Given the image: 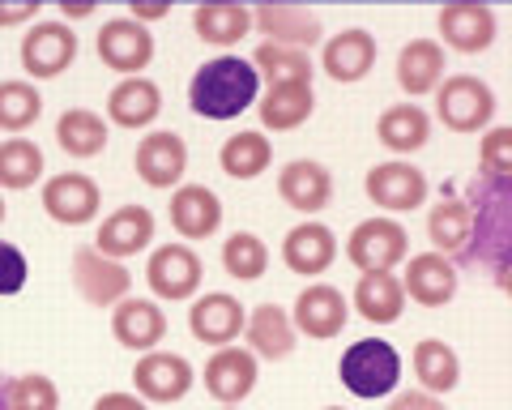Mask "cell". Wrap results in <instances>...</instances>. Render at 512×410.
Segmentation results:
<instances>
[{"label":"cell","mask_w":512,"mask_h":410,"mask_svg":"<svg viewBox=\"0 0 512 410\" xmlns=\"http://www.w3.org/2000/svg\"><path fill=\"white\" fill-rule=\"evenodd\" d=\"M261 77L244 56H218L192 73L188 82V107L201 120H235L256 103Z\"/></svg>","instance_id":"obj_1"},{"label":"cell","mask_w":512,"mask_h":410,"mask_svg":"<svg viewBox=\"0 0 512 410\" xmlns=\"http://www.w3.org/2000/svg\"><path fill=\"white\" fill-rule=\"evenodd\" d=\"M338 376H342V385L363 402L389 398V393L397 389V381H402V355H397L384 338H359L355 346L342 351Z\"/></svg>","instance_id":"obj_2"},{"label":"cell","mask_w":512,"mask_h":410,"mask_svg":"<svg viewBox=\"0 0 512 410\" xmlns=\"http://www.w3.org/2000/svg\"><path fill=\"white\" fill-rule=\"evenodd\" d=\"M436 116L448 133H487L495 120V90L474 73H453L436 86Z\"/></svg>","instance_id":"obj_3"},{"label":"cell","mask_w":512,"mask_h":410,"mask_svg":"<svg viewBox=\"0 0 512 410\" xmlns=\"http://www.w3.org/2000/svg\"><path fill=\"white\" fill-rule=\"evenodd\" d=\"M410 257V231L389 214L363 218V223L346 235V261L359 274H393V265Z\"/></svg>","instance_id":"obj_4"},{"label":"cell","mask_w":512,"mask_h":410,"mask_svg":"<svg viewBox=\"0 0 512 410\" xmlns=\"http://www.w3.org/2000/svg\"><path fill=\"white\" fill-rule=\"evenodd\" d=\"M69 278H73V291L82 295L90 308H116L120 299H128V287H133V274L124 270V261L103 257L94 244L73 248Z\"/></svg>","instance_id":"obj_5"},{"label":"cell","mask_w":512,"mask_h":410,"mask_svg":"<svg viewBox=\"0 0 512 410\" xmlns=\"http://www.w3.org/2000/svg\"><path fill=\"white\" fill-rule=\"evenodd\" d=\"M363 193L372 197L376 210H389L393 218L406 210H423L431 188H427V176L410 159H389V163H376L363 176Z\"/></svg>","instance_id":"obj_6"},{"label":"cell","mask_w":512,"mask_h":410,"mask_svg":"<svg viewBox=\"0 0 512 410\" xmlns=\"http://www.w3.org/2000/svg\"><path fill=\"white\" fill-rule=\"evenodd\" d=\"M43 210L60 227H86L103 210V188L94 184L86 171H60V176L43 180Z\"/></svg>","instance_id":"obj_7"},{"label":"cell","mask_w":512,"mask_h":410,"mask_svg":"<svg viewBox=\"0 0 512 410\" xmlns=\"http://www.w3.org/2000/svg\"><path fill=\"white\" fill-rule=\"evenodd\" d=\"M146 282L158 299L167 304H184V299H197L201 282H205V265L188 244H163L150 252L146 261Z\"/></svg>","instance_id":"obj_8"},{"label":"cell","mask_w":512,"mask_h":410,"mask_svg":"<svg viewBox=\"0 0 512 410\" xmlns=\"http://www.w3.org/2000/svg\"><path fill=\"white\" fill-rule=\"evenodd\" d=\"M18 56H22V69L35 77V82L60 77L77 60V30L69 22H35L26 30Z\"/></svg>","instance_id":"obj_9"},{"label":"cell","mask_w":512,"mask_h":410,"mask_svg":"<svg viewBox=\"0 0 512 410\" xmlns=\"http://www.w3.org/2000/svg\"><path fill=\"white\" fill-rule=\"evenodd\" d=\"M94 47H99V60H103L111 73H128V77H141V69H150V60H154V35H150V26L133 22L128 13H124V18L103 22Z\"/></svg>","instance_id":"obj_10"},{"label":"cell","mask_w":512,"mask_h":410,"mask_svg":"<svg viewBox=\"0 0 512 410\" xmlns=\"http://www.w3.org/2000/svg\"><path fill=\"white\" fill-rule=\"evenodd\" d=\"M350 321V304L338 287H329V282H312V287H303L295 308H291V325L295 334L312 338V342H329L338 338Z\"/></svg>","instance_id":"obj_11"},{"label":"cell","mask_w":512,"mask_h":410,"mask_svg":"<svg viewBox=\"0 0 512 410\" xmlns=\"http://www.w3.org/2000/svg\"><path fill=\"white\" fill-rule=\"evenodd\" d=\"M192 381H197V372L175 351H146L133 368V385L141 402H180L188 398Z\"/></svg>","instance_id":"obj_12"},{"label":"cell","mask_w":512,"mask_h":410,"mask_svg":"<svg viewBox=\"0 0 512 410\" xmlns=\"http://www.w3.org/2000/svg\"><path fill=\"white\" fill-rule=\"evenodd\" d=\"M244 321H248V308L227 291H205L188 308V334L205 346H231L244 334Z\"/></svg>","instance_id":"obj_13"},{"label":"cell","mask_w":512,"mask_h":410,"mask_svg":"<svg viewBox=\"0 0 512 410\" xmlns=\"http://www.w3.org/2000/svg\"><path fill=\"white\" fill-rule=\"evenodd\" d=\"M440 47H453L461 56H478L495 43V13L491 5H478V0H453V5L440 9Z\"/></svg>","instance_id":"obj_14"},{"label":"cell","mask_w":512,"mask_h":410,"mask_svg":"<svg viewBox=\"0 0 512 410\" xmlns=\"http://www.w3.org/2000/svg\"><path fill=\"white\" fill-rule=\"evenodd\" d=\"M133 167H137V180L150 184V188H175L188 171V146L180 133L171 129H154L137 141V154H133Z\"/></svg>","instance_id":"obj_15"},{"label":"cell","mask_w":512,"mask_h":410,"mask_svg":"<svg viewBox=\"0 0 512 410\" xmlns=\"http://www.w3.org/2000/svg\"><path fill=\"white\" fill-rule=\"evenodd\" d=\"M282 261L299 278H320L338 261V235L325 223H316V218H303V223H295L282 235Z\"/></svg>","instance_id":"obj_16"},{"label":"cell","mask_w":512,"mask_h":410,"mask_svg":"<svg viewBox=\"0 0 512 410\" xmlns=\"http://www.w3.org/2000/svg\"><path fill=\"white\" fill-rule=\"evenodd\" d=\"M256 389V355L248 346H218L205 359V393L218 406H239Z\"/></svg>","instance_id":"obj_17"},{"label":"cell","mask_w":512,"mask_h":410,"mask_svg":"<svg viewBox=\"0 0 512 410\" xmlns=\"http://www.w3.org/2000/svg\"><path fill=\"white\" fill-rule=\"evenodd\" d=\"M154 244V214L146 205H120L116 214H107L99 223V235H94V248L111 261L137 257Z\"/></svg>","instance_id":"obj_18"},{"label":"cell","mask_w":512,"mask_h":410,"mask_svg":"<svg viewBox=\"0 0 512 410\" xmlns=\"http://www.w3.org/2000/svg\"><path fill=\"white\" fill-rule=\"evenodd\" d=\"M252 26L265 35V43L299 47V52H308L312 43L325 39V26L308 5H256Z\"/></svg>","instance_id":"obj_19"},{"label":"cell","mask_w":512,"mask_h":410,"mask_svg":"<svg viewBox=\"0 0 512 410\" xmlns=\"http://www.w3.org/2000/svg\"><path fill=\"white\" fill-rule=\"evenodd\" d=\"M376 56H380L376 39L367 35L363 26H350L342 35L325 39V47H320V69H325L333 82L350 86V82H363V77L376 69Z\"/></svg>","instance_id":"obj_20"},{"label":"cell","mask_w":512,"mask_h":410,"mask_svg":"<svg viewBox=\"0 0 512 410\" xmlns=\"http://www.w3.org/2000/svg\"><path fill=\"white\" fill-rule=\"evenodd\" d=\"M171 227L180 240H210L222 227V197L205 184H180L171 193Z\"/></svg>","instance_id":"obj_21"},{"label":"cell","mask_w":512,"mask_h":410,"mask_svg":"<svg viewBox=\"0 0 512 410\" xmlns=\"http://www.w3.org/2000/svg\"><path fill=\"white\" fill-rule=\"evenodd\" d=\"M457 265L440 257V252H419V257H406V274H402V291L406 299L423 308H444L448 299L457 295Z\"/></svg>","instance_id":"obj_22"},{"label":"cell","mask_w":512,"mask_h":410,"mask_svg":"<svg viewBox=\"0 0 512 410\" xmlns=\"http://www.w3.org/2000/svg\"><path fill=\"white\" fill-rule=\"evenodd\" d=\"M111 338H116L120 346H128V351L146 355L167 338V312L158 308L154 299L128 295L116 304V312H111Z\"/></svg>","instance_id":"obj_23"},{"label":"cell","mask_w":512,"mask_h":410,"mask_svg":"<svg viewBox=\"0 0 512 410\" xmlns=\"http://www.w3.org/2000/svg\"><path fill=\"white\" fill-rule=\"evenodd\" d=\"M278 197L291 205V210L299 214H320L329 205L333 197V176H329V167L325 163H316V159H295V163H286L278 171Z\"/></svg>","instance_id":"obj_24"},{"label":"cell","mask_w":512,"mask_h":410,"mask_svg":"<svg viewBox=\"0 0 512 410\" xmlns=\"http://www.w3.org/2000/svg\"><path fill=\"white\" fill-rule=\"evenodd\" d=\"M163 112V90L150 77H124V82L107 94V120L116 129H150Z\"/></svg>","instance_id":"obj_25"},{"label":"cell","mask_w":512,"mask_h":410,"mask_svg":"<svg viewBox=\"0 0 512 410\" xmlns=\"http://www.w3.org/2000/svg\"><path fill=\"white\" fill-rule=\"evenodd\" d=\"M244 338H248V351L256 359H286L295 351V325H291V312L282 304H256L244 321Z\"/></svg>","instance_id":"obj_26"},{"label":"cell","mask_w":512,"mask_h":410,"mask_svg":"<svg viewBox=\"0 0 512 410\" xmlns=\"http://www.w3.org/2000/svg\"><path fill=\"white\" fill-rule=\"evenodd\" d=\"M444 47L436 39H410L402 52H397V86H402L410 99H423V94H436V86L444 82Z\"/></svg>","instance_id":"obj_27"},{"label":"cell","mask_w":512,"mask_h":410,"mask_svg":"<svg viewBox=\"0 0 512 410\" xmlns=\"http://www.w3.org/2000/svg\"><path fill=\"white\" fill-rule=\"evenodd\" d=\"M261 124L269 133H295L299 124H308L316 112V94L312 86L303 82H282V86H269L265 99H261Z\"/></svg>","instance_id":"obj_28"},{"label":"cell","mask_w":512,"mask_h":410,"mask_svg":"<svg viewBox=\"0 0 512 410\" xmlns=\"http://www.w3.org/2000/svg\"><path fill=\"white\" fill-rule=\"evenodd\" d=\"M355 312L363 321H372V325H393V321H402V312H406V291H402V278L397 274H363L355 282Z\"/></svg>","instance_id":"obj_29"},{"label":"cell","mask_w":512,"mask_h":410,"mask_svg":"<svg viewBox=\"0 0 512 410\" xmlns=\"http://www.w3.org/2000/svg\"><path fill=\"white\" fill-rule=\"evenodd\" d=\"M410 368H414L419 389L436 393V398L453 393L457 381H461V359L444 338H423L419 346H414V355H410Z\"/></svg>","instance_id":"obj_30"},{"label":"cell","mask_w":512,"mask_h":410,"mask_svg":"<svg viewBox=\"0 0 512 410\" xmlns=\"http://www.w3.org/2000/svg\"><path fill=\"white\" fill-rule=\"evenodd\" d=\"M376 137H380V146H389L393 154H414L431 141V116L414 103H393L380 112Z\"/></svg>","instance_id":"obj_31"},{"label":"cell","mask_w":512,"mask_h":410,"mask_svg":"<svg viewBox=\"0 0 512 410\" xmlns=\"http://www.w3.org/2000/svg\"><path fill=\"white\" fill-rule=\"evenodd\" d=\"M192 30H197V39L214 47H231L252 30V9L235 5V0H205V5L192 9Z\"/></svg>","instance_id":"obj_32"},{"label":"cell","mask_w":512,"mask_h":410,"mask_svg":"<svg viewBox=\"0 0 512 410\" xmlns=\"http://www.w3.org/2000/svg\"><path fill=\"white\" fill-rule=\"evenodd\" d=\"M107 137H111L107 120L99 112H90V107H69L56 120V141L69 159H99L107 150Z\"/></svg>","instance_id":"obj_33"},{"label":"cell","mask_w":512,"mask_h":410,"mask_svg":"<svg viewBox=\"0 0 512 410\" xmlns=\"http://www.w3.org/2000/svg\"><path fill=\"white\" fill-rule=\"evenodd\" d=\"M470 231H474V210L461 197H444L436 210H427V240L436 244L431 252L440 257H453L470 244Z\"/></svg>","instance_id":"obj_34"},{"label":"cell","mask_w":512,"mask_h":410,"mask_svg":"<svg viewBox=\"0 0 512 410\" xmlns=\"http://www.w3.org/2000/svg\"><path fill=\"white\" fill-rule=\"evenodd\" d=\"M269 163H274V146H269L265 133H256V129H244V133L227 137V141H222V150H218V167L227 171L231 180L265 176Z\"/></svg>","instance_id":"obj_35"},{"label":"cell","mask_w":512,"mask_h":410,"mask_svg":"<svg viewBox=\"0 0 512 410\" xmlns=\"http://www.w3.org/2000/svg\"><path fill=\"white\" fill-rule=\"evenodd\" d=\"M248 65L256 69V77H265L269 86H282V82L312 86V73H316L308 52H299V47H282V43H261L252 52Z\"/></svg>","instance_id":"obj_36"},{"label":"cell","mask_w":512,"mask_h":410,"mask_svg":"<svg viewBox=\"0 0 512 410\" xmlns=\"http://www.w3.org/2000/svg\"><path fill=\"white\" fill-rule=\"evenodd\" d=\"M43 180V150L30 137H9L0 141V188L22 193Z\"/></svg>","instance_id":"obj_37"},{"label":"cell","mask_w":512,"mask_h":410,"mask_svg":"<svg viewBox=\"0 0 512 410\" xmlns=\"http://www.w3.org/2000/svg\"><path fill=\"white\" fill-rule=\"evenodd\" d=\"M39 116H43V94L35 90V82H22V77L0 82V133L22 137Z\"/></svg>","instance_id":"obj_38"},{"label":"cell","mask_w":512,"mask_h":410,"mask_svg":"<svg viewBox=\"0 0 512 410\" xmlns=\"http://www.w3.org/2000/svg\"><path fill=\"white\" fill-rule=\"evenodd\" d=\"M222 270L239 282H261L265 270H269V248L261 235L252 231H235L227 235V244H222Z\"/></svg>","instance_id":"obj_39"},{"label":"cell","mask_w":512,"mask_h":410,"mask_svg":"<svg viewBox=\"0 0 512 410\" xmlns=\"http://www.w3.org/2000/svg\"><path fill=\"white\" fill-rule=\"evenodd\" d=\"M5 406L9 410H60V389H56L52 376L26 372V376H18V381H9Z\"/></svg>","instance_id":"obj_40"},{"label":"cell","mask_w":512,"mask_h":410,"mask_svg":"<svg viewBox=\"0 0 512 410\" xmlns=\"http://www.w3.org/2000/svg\"><path fill=\"white\" fill-rule=\"evenodd\" d=\"M478 171L483 176H508L512 171V129L508 124H491L478 141Z\"/></svg>","instance_id":"obj_41"},{"label":"cell","mask_w":512,"mask_h":410,"mask_svg":"<svg viewBox=\"0 0 512 410\" xmlns=\"http://www.w3.org/2000/svg\"><path fill=\"white\" fill-rule=\"evenodd\" d=\"M30 278V265L22 257L18 244H5L0 240V295H18Z\"/></svg>","instance_id":"obj_42"},{"label":"cell","mask_w":512,"mask_h":410,"mask_svg":"<svg viewBox=\"0 0 512 410\" xmlns=\"http://www.w3.org/2000/svg\"><path fill=\"white\" fill-rule=\"evenodd\" d=\"M39 0H0V30L5 26H22V22H35L39 18Z\"/></svg>","instance_id":"obj_43"},{"label":"cell","mask_w":512,"mask_h":410,"mask_svg":"<svg viewBox=\"0 0 512 410\" xmlns=\"http://www.w3.org/2000/svg\"><path fill=\"white\" fill-rule=\"evenodd\" d=\"M384 410H448V406H444V398H436V393H427V389H406Z\"/></svg>","instance_id":"obj_44"},{"label":"cell","mask_w":512,"mask_h":410,"mask_svg":"<svg viewBox=\"0 0 512 410\" xmlns=\"http://www.w3.org/2000/svg\"><path fill=\"white\" fill-rule=\"evenodd\" d=\"M167 13H171L167 0H133V5H128V18L141 22V26H150V22H158V18H167Z\"/></svg>","instance_id":"obj_45"},{"label":"cell","mask_w":512,"mask_h":410,"mask_svg":"<svg viewBox=\"0 0 512 410\" xmlns=\"http://www.w3.org/2000/svg\"><path fill=\"white\" fill-rule=\"evenodd\" d=\"M90 410H146V402H141L137 393H103Z\"/></svg>","instance_id":"obj_46"},{"label":"cell","mask_w":512,"mask_h":410,"mask_svg":"<svg viewBox=\"0 0 512 410\" xmlns=\"http://www.w3.org/2000/svg\"><path fill=\"white\" fill-rule=\"evenodd\" d=\"M60 13H64V22H69V18H90L94 0H60Z\"/></svg>","instance_id":"obj_47"},{"label":"cell","mask_w":512,"mask_h":410,"mask_svg":"<svg viewBox=\"0 0 512 410\" xmlns=\"http://www.w3.org/2000/svg\"><path fill=\"white\" fill-rule=\"evenodd\" d=\"M5 214H9V205H5V197H0V223H5Z\"/></svg>","instance_id":"obj_48"},{"label":"cell","mask_w":512,"mask_h":410,"mask_svg":"<svg viewBox=\"0 0 512 410\" xmlns=\"http://www.w3.org/2000/svg\"><path fill=\"white\" fill-rule=\"evenodd\" d=\"M325 410H346V406H325Z\"/></svg>","instance_id":"obj_49"},{"label":"cell","mask_w":512,"mask_h":410,"mask_svg":"<svg viewBox=\"0 0 512 410\" xmlns=\"http://www.w3.org/2000/svg\"><path fill=\"white\" fill-rule=\"evenodd\" d=\"M218 410H239V406H218Z\"/></svg>","instance_id":"obj_50"}]
</instances>
